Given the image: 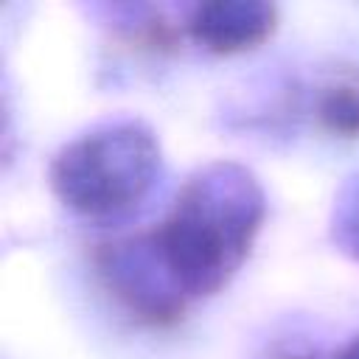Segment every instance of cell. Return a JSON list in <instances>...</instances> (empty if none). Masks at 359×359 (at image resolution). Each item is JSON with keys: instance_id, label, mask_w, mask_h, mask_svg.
I'll return each mask as SVG.
<instances>
[{"instance_id": "1", "label": "cell", "mask_w": 359, "mask_h": 359, "mask_svg": "<svg viewBox=\"0 0 359 359\" xmlns=\"http://www.w3.org/2000/svg\"><path fill=\"white\" fill-rule=\"evenodd\" d=\"M261 222L264 194L250 171L233 163L202 168L182 185L160 227L123 244L137 264L154 269L126 306L157 325L177 320L188 300L227 286Z\"/></svg>"}, {"instance_id": "2", "label": "cell", "mask_w": 359, "mask_h": 359, "mask_svg": "<svg viewBox=\"0 0 359 359\" xmlns=\"http://www.w3.org/2000/svg\"><path fill=\"white\" fill-rule=\"evenodd\" d=\"M160 174V143L140 123H112L65 146L50 165L56 196L76 213L107 219L132 210Z\"/></svg>"}, {"instance_id": "3", "label": "cell", "mask_w": 359, "mask_h": 359, "mask_svg": "<svg viewBox=\"0 0 359 359\" xmlns=\"http://www.w3.org/2000/svg\"><path fill=\"white\" fill-rule=\"evenodd\" d=\"M275 28V6L247 0L199 3L185 22L188 36L213 53H238L261 45Z\"/></svg>"}, {"instance_id": "4", "label": "cell", "mask_w": 359, "mask_h": 359, "mask_svg": "<svg viewBox=\"0 0 359 359\" xmlns=\"http://www.w3.org/2000/svg\"><path fill=\"white\" fill-rule=\"evenodd\" d=\"M317 115L328 132L359 137V84L339 81L334 87H325L317 101Z\"/></svg>"}, {"instance_id": "5", "label": "cell", "mask_w": 359, "mask_h": 359, "mask_svg": "<svg viewBox=\"0 0 359 359\" xmlns=\"http://www.w3.org/2000/svg\"><path fill=\"white\" fill-rule=\"evenodd\" d=\"M334 359H359V337L351 339L339 353H334Z\"/></svg>"}, {"instance_id": "6", "label": "cell", "mask_w": 359, "mask_h": 359, "mask_svg": "<svg viewBox=\"0 0 359 359\" xmlns=\"http://www.w3.org/2000/svg\"><path fill=\"white\" fill-rule=\"evenodd\" d=\"M353 238H356V244H359V227H356V236H353Z\"/></svg>"}]
</instances>
